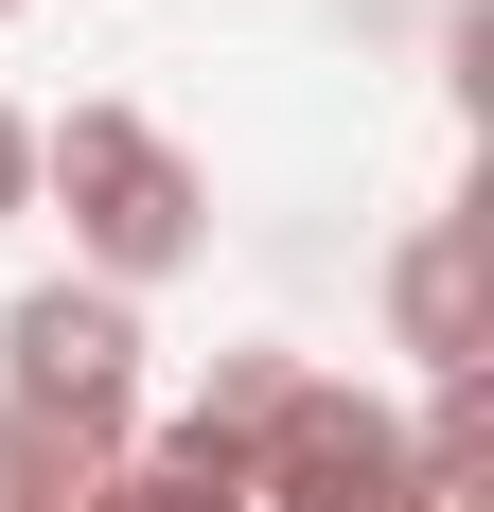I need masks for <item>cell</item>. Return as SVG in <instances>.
<instances>
[{
  "mask_svg": "<svg viewBox=\"0 0 494 512\" xmlns=\"http://www.w3.org/2000/svg\"><path fill=\"white\" fill-rule=\"evenodd\" d=\"M36 212V106H0V230Z\"/></svg>",
  "mask_w": 494,
  "mask_h": 512,
  "instance_id": "obj_7",
  "label": "cell"
},
{
  "mask_svg": "<svg viewBox=\"0 0 494 512\" xmlns=\"http://www.w3.org/2000/svg\"><path fill=\"white\" fill-rule=\"evenodd\" d=\"M389 336H406L424 371H477V354H494V283H477V212H424V230L389 248Z\"/></svg>",
  "mask_w": 494,
  "mask_h": 512,
  "instance_id": "obj_4",
  "label": "cell"
},
{
  "mask_svg": "<svg viewBox=\"0 0 494 512\" xmlns=\"http://www.w3.org/2000/svg\"><path fill=\"white\" fill-rule=\"evenodd\" d=\"M406 495H424L406 407H371V389H336V371H300L283 424L247 442V512H406Z\"/></svg>",
  "mask_w": 494,
  "mask_h": 512,
  "instance_id": "obj_2",
  "label": "cell"
},
{
  "mask_svg": "<svg viewBox=\"0 0 494 512\" xmlns=\"http://www.w3.org/2000/svg\"><path fill=\"white\" fill-rule=\"evenodd\" d=\"M36 212H71V283H106V301H142L159 265L212 248V177L177 142H159L142 106H71V124H36Z\"/></svg>",
  "mask_w": 494,
  "mask_h": 512,
  "instance_id": "obj_1",
  "label": "cell"
},
{
  "mask_svg": "<svg viewBox=\"0 0 494 512\" xmlns=\"http://www.w3.org/2000/svg\"><path fill=\"white\" fill-rule=\"evenodd\" d=\"M0 407L142 424V301H106V283H18V301H0Z\"/></svg>",
  "mask_w": 494,
  "mask_h": 512,
  "instance_id": "obj_3",
  "label": "cell"
},
{
  "mask_svg": "<svg viewBox=\"0 0 494 512\" xmlns=\"http://www.w3.org/2000/svg\"><path fill=\"white\" fill-rule=\"evenodd\" d=\"M0 18H18V0H0Z\"/></svg>",
  "mask_w": 494,
  "mask_h": 512,
  "instance_id": "obj_8",
  "label": "cell"
},
{
  "mask_svg": "<svg viewBox=\"0 0 494 512\" xmlns=\"http://www.w3.org/2000/svg\"><path fill=\"white\" fill-rule=\"evenodd\" d=\"M406 460H424V477H494V389H477V371H424V424H406Z\"/></svg>",
  "mask_w": 494,
  "mask_h": 512,
  "instance_id": "obj_5",
  "label": "cell"
},
{
  "mask_svg": "<svg viewBox=\"0 0 494 512\" xmlns=\"http://www.w3.org/2000/svg\"><path fill=\"white\" fill-rule=\"evenodd\" d=\"M89 512H247V495H230V477H159V460H124Z\"/></svg>",
  "mask_w": 494,
  "mask_h": 512,
  "instance_id": "obj_6",
  "label": "cell"
}]
</instances>
